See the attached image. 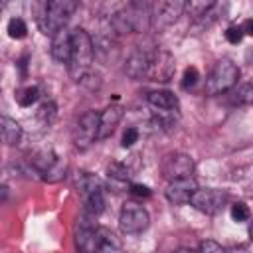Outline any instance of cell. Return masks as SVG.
I'll return each instance as SVG.
<instances>
[{
    "instance_id": "6da1fadb",
    "label": "cell",
    "mask_w": 253,
    "mask_h": 253,
    "mask_svg": "<svg viewBox=\"0 0 253 253\" xmlns=\"http://www.w3.org/2000/svg\"><path fill=\"white\" fill-rule=\"evenodd\" d=\"M111 28L125 34H140L152 28V4L148 2H128L125 8L117 10L111 16Z\"/></svg>"
},
{
    "instance_id": "7a4b0ae2",
    "label": "cell",
    "mask_w": 253,
    "mask_h": 253,
    "mask_svg": "<svg viewBox=\"0 0 253 253\" xmlns=\"http://www.w3.org/2000/svg\"><path fill=\"white\" fill-rule=\"evenodd\" d=\"M93 59H95L93 38L83 28H75L73 30V53L67 63V71H69L71 79L81 81L83 75H87L91 71Z\"/></svg>"
},
{
    "instance_id": "3957f363",
    "label": "cell",
    "mask_w": 253,
    "mask_h": 253,
    "mask_svg": "<svg viewBox=\"0 0 253 253\" xmlns=\"http://www.w3.org/2000/svg\"><path fill=\"white\" fill-rule=\"evenodd\" d=\"M75 10H77L75 0H51V2H47L43 6L42 16L38 18V26H40L42 34L53 38L55 34L65 30V26L71 20Z\"/></svg>"
},
{
    "instance_id": "277c9868",
    "label": "cell",
    "mask_w": 253,
    "mask_h": 253,
    "mask_svg": "<svg viewBox=\"0 0 253 253\" xmlns=\"http://www.w3.org/2000/svg\"><path fill=\"white\" fill-rule=\"evenodd\" d=\"M237 79H239V67L231 59L223 57V59L215 61V65L211 67V71L206 79V85H204V93L206 95H221V93L233 89Z\"/></svg>"
},
{
    "instance_id": "5b68a950",
    "label": "cell",
    "mask_w": 253,
    "mask_h": 253,
    "mask_svg": "<svg viewBox=\"0 0 253 253\" xmlns=\"http://www.w3.org/2000/svg\"><path fill=\"white\" fill-rule=\"evenodd\" d=\"M32 170L43 180V182H59L67 174V164L53 152V150H38L30 158Z\"/></svg>"
},
{
    "instance_id": "8992f818",
    "label": "cell",
    "mask_w": 253,
    "mask_h": 253,
    "mask_svg": "<svg viewBox=\"0 0 253 253\" xmlns=\"http://www.w3.org/2000/svg\"><path fill=\"white\" fill-rule=\"evenodd\" d=\"M99 115L97 111H87L79 117L73 126V144L77 150H87L99 138Z\"/></svg>"
},
{
    "instance_id": "52a82bcc",
    "label": "cell",
    "mask_w": 253,
    "mask_h": 253,
    "mask_svg": "<svg viewBox=\"0 0 253 253\" xmlns=\"http://www.w3.org/2000/svg\"><path fill=\"white\" fill-rule=\"evenodd\" d=\"M229 196L225 190H217V188H198L194 192V196L190 198V206L196 208L202 213L208 215H215L223 210V206L227 204Z\"/></svg>"
},
{
    "instance_id": "ba28073f",
    "label": "cell",
    "mask_w": 253,
    "mask_h": 253,
    "mask_svg": "<svg viewBox=\"0 0 253 253\" xmlns=\"http://www.w3.org/2000/svg\"><path fill=\"white\" fill-rule=\"evenodd\" d=\"M194 160L186 152H168L160 162V172L168 182L192 178L194 172Z\"/></svg>"
},
{
    "instance_id": "9c48e42d",
    "label": "cell",
    "mask_w": 253,
    "mask_h": 253,
    "mask_svg": "<svg viewBox=\"0 0 253 253\" xmlns=\"http://www.w3.org/2000/svg\"><path fill=\"white\" fill-rule=\"evenodd\" d=\"M150 223V215L148 211L134 204V202H126L119 213V229L126 235H134V233H142Z\"/></svg>"
},
{
    "instance_id": "30bf717a",
    "label": "cell",
    "mask_w": 253,
    "mask_h": 253,
    "mask_svg": "<svg viewBox=\"0 0 253 253\" xmlns=\"http://www.w3.org/2000/svg\"><path fill=\"white\" fill-rule=\"evenodd\" d=\"M95 215L83 211L77 217L75 225V247L79 253H95L99 249V239H97V223L93 221Z\"/></svg>"
},
{
    "instance_id": "8fae6325",
    "label": "cell",
    "mask_w": 253,
    "mask_h": 253,
    "mask_svg": "<svg viewBox=\"0 0 253 253\" xmlns=\"http://www.w3.org/2000/svg\"><path fill=\"white\" fill-rule=\"evenodd\" d=\"M186 10L184 0H160L152 4V28L156 32H162L170 28Z\"/></svg>"
},
{
    "instance_id": "7c38bea8",
    "label": "cell",
    "mask_w": 253,
    "mask_h": 253,
    "mask_svg": "<svg viewBox=\"0 0 253 253\" xmlns=\"http://www.w3.org/2000/svg\"><path fill=\"white\" fill-rule=\"evenodd\" d=\"M176 71V61L174 55L168 49H154L152 53V61H150V71H148V79L156 81V83H166L174 77Z\"/></svg>"
},
{
    "instance_id": "4fadbf2b",
    "label": "cell",
    "mask_w": 253,
    "mask_h": 253,
    "mask_svg": "<svg viewBox=\"0 0 253 253\" xmlns=\"http://www.w3.org/2000/svg\"><path fill=\"white\" fill-rule=\"evenodd\" d=\"M152 53H154V49H146V47L138 45V47L126 57L125 73H126L130 79H142V77H148L150 61H152Z\"/></svg>"
},
{
    "instance_id": "5bb4252c",
    "label": "cell",
    "mask_w": 253,
    "mask_h": 253,
    "mask_svg": "<svg viewBox=\"0 0 253 253\" xmlns=\"http://www.w3.org/2000/svg\"><path fill=\"white\" fill-rule=\"evenodd\" d=\"M198 190V184L194 178H184V180H174L166 186V200L174 206H182V204H190V198L194 196V192Z\"/></svg>"
},
{
    "instance_id": "9a60e30c",
    "label": "cell",
    "mask_w": 253,
    "mask_h": 253,
    "mask_svg": "<svg viewBox=\"0 0 253 253\" xmlns=\"http://www.w3.org/2000/svg\"><path fill=\"white\" fill-rule=\"evenodd\" d=\"M73 53V32L69 30H61L59 34H55L51 38V57L57 63H69Z\"/></svg>"
},
{
    "instance_id": "2e32d148",
    "label": "cell",
    "mask_w": 253,
    "mask_h": 253,
    "mask_svg": "<svg viewBox=\"0 0 253 253\" xmlns=\"http://www.w3.org/2000/svg\"><path fill=\"white\" fill-rule=\"evenodd\" d=\"M146 101H148V105H150L156 113H176L178 107H180L178 97H176L172 91H166V89L150 91V93L146 95Z\"/></svg>"
},
{
    "instance_id": "e0dca14e",
    "label": "cell",
    "mask_w": 253,
    "mask_h": 253,
    "mask_svg": "<svg viewBox=\"0 0 253 253\" xmlns=\"http://www.w3.org/2000/svg\"><path fill=\"white\" fill-rule=\"evenodd\" d=\"M121 119H123V107L121 105H109L99 115V138L111 136Z\"/></svg>"
},
{
    "instance_id": "ac0fdd59",
    "label": "cell",
    "mask_w": 253,
    "mask_h": 253,
    "mask_svg": "<svg viewBox=\"0 0 253 253\" xmlns=\"http://www.w3.org/2000/svg\"><path fill=\"white\" fill-rule=\"evenodd\" d=\"M0 126H2V140H4V144L6 146H16L18 142H20V138H22V126H20V123H16L14 119H10V117H2V121H0Z\"/></svg>"
},
{
    "instance_id": "d6986e66",
    "label": "cell",
    "mask_w": 253,
    "mask_h": 253,
    "mask_svg": "<svg viewBox=\"0 0 253 253\" xmlns=\"http://www.w3.org/2000/svg\"><path fill=\"white\" fill-rule=\"evenodd\" d=\"M225 12H227V4H225V2H223V4L213 2V4L210 6V10H208L202 18H198V20L194 22V26H196V28H200V30L210 28V26H213L221 16H225Z\"/></svg>"
},
{
    "instance_id": "ffe728a7",
    "label": "cell",
    "mask_w": 253,
    "mask_h": 253,
    "mask_svg": "<svg viewBox=\"0 0 253 253\" xmlns=\"http://www.w3.org/2000/svg\"><path fill=\"white\" fill-rule=\"evenodd\" d=\"M75 184H77V188L81 190V194H83L85 198L91 196V194L103 192V182H101L95 174H91V172H79Z\"/></svg>"
},
{
    "instance_id": "44dd1931",
    "label": "cell",
    "mask_w": 253,
    "mask_h": 253,
    "mask_svg": "<svg viewBox=\"0 0 253 253\" xmlns=\"http://www.w3.org/2000/svg\"><path fill=\"white\" fill-rule=\"evenodd\" d=\"M97 239H99V249H97L99 253H117L121 249V241L107 227H99L97 229Z\"/></svg>"
},
{
    "instance_id": "7402d4cb",
    "label": "cell",
    "mask_w": 253,
    "mask_h": 253,
    "mask_svg": "<svg viewBox=\"0 0 253 253\" xmlns=\"http://www.w3.org/2000/svg\"><path fill=\"white\" fill-rule=\"evenodd\" d=\"M93 45H95V57H99L101 61H109V57L113 55V51H117L115 47V42L107 36H99L93 40Z\"/></svg>"
},
{
    "instance_id": "603a6c76",
    "label": "cell",
    "mask_w": 253,
    "mask_h": 253,
    "mask_svg": "<svg viewBox=\"0 0 253 253\" xmlns=\"http://www.w3.org/2000/svg\"><path fill=\"white\" fill-rule=\"evenodd\" d=\"M55 117H57V105L53 101L42 103L40 109H38V113H36V119H38V123L42 126H49L55 121Z\"/></svg>"
},
{
    "instance_id": "cb8c5ba5",
    "label": "cell",
    "mask_w": 253,
    "mask_h": 253,
    "mask_svg": "<svg viewBox=\"0 0 253 253\" xmlns=\"http://www.w3.org/2000/svg\"><path fill=\"white\" fill-rule=\"evenodd\" d=\"M40 99V89L36 85H30V87H24L16 93V101L20 107H32L36 101Z\"/></svg>"
},
{
    "instance_id": "d4e9b609",
    "label": "cell",
    "mask_w": 253,
    "mask_h": 253,
    "mask_svg": "<svg viewBox=\"0 0 253 253\" xmlns=\"http://www.w3.org/2000/svg\"><path fill=\"white\" fill-rule=\"evenodd\" d=\"M105 210V198H103V192H97V194H91L85 198V211L91 213V215H99L103 213Z\"/></svg>"
},
{
    "instance_id": "484cf974",
    "label": "cell",
    "mask_w": 253,
    "mask_h": 253,
    "mask_svg": "<svg viewBox=\"0 0 253 253\" xmlns=\"http://www.w3.org/2000/svg\"><path fill=\"white\" fill-rule=\"evenodd\" d=\"M26 34H28V26L22 18H12L8 22V36L12 40H22V38H26Z\"/></svg>"
},
{
    "instance_id": "4316f807",
    "label": "cell",
    "mask_w": 253,
    "mask_h": 253,
    "mask_svg": "<svg viewBox=\"0 0 253 253\" xmlns=\"http://www.w3.org/2000/svg\"><path fill=\"white\" fill-rule=\"evenodd\" d=\"M107 174L111 180H117V182H126L128 180V168L123 164V162H111L107 166Z\"/></svg>"
},
{
    "instance_id": "83f0119b",
    "label": "cell",
    "mask_w": 253,
    "mask_h": 253,
    "mask_svg": "<svg viewBox=\"0 0 253 253\" xmlns=\"http://www.w3.org/2000/svg\"><path fill=\"white\" fill-rule=\"evenodd\" d=\"M229 213H231V219H233V221H247V219L251 217L249 206H247L245 202H235V204H231Z\"/></svg>"
},
{
    "instance_id": "f1b7e54d",
    "label": "cell",
    "mask_w": 253,
    "mask_h": 253,
    "mask_svg": "<svg viewBox=\"0 0 253 253\" xmlns=\"http://www.w3.org/2000/svg\"><path fill=\"white\" fill-rule=\"evenodd\" d=\"M213 2H186V10L190 12V16H192V20L196 22L198 18H202L208 10H210V6H211Z\"/></svg>"
},
{
    "instance_id": "f546056e",
    "label": "cell",
    "mask_w": 253,
    "mask_h": 253,
    "mask_svg": "<svg viewBox=\"0 0 253 253\" xmlns=\"http://www.w3.org/2000/svg\"><path fill=\"white\" fill-rule=\"evenodd\" d=\"M198 79H200V73H198V69L196 67H186L184 69V75H182V81H180V85H182V89H192L196 83H198Z\"/></svg>"
},
{
    "instance_id": "4dcf8cb0",
    "label": "cell",
    "mask_w": 253,
    "mask_h": 253,
    "mask_svg": "<svg viewBox=\"0 0 253 253\" xmlns=\"http://www.w3.org/2000/svg\"><path fill=\"white\" fill-rule=\"evenodd\" d=\"M198 253H227V251H225L217 241H213V239H204V241L200 243Z\"/></svg>"
},
{
    "instance_id": "1f68e13d",
    "label": "cell",
    "mask_w": 253,
    "mask_h": 253,
    "mask_svg": "<svg viewBox=\"0 0 253 253\" xmlns=\"http://www.w3.org/2000/svg\"><path fill=\"white\" fill-rule=\"evenodd\" d=\"M237 103H243V105H253V81L243 85L239 91H237Z\"/></svg>"
},
{
    "instance_id": "d6a6232c",
    "label": "cell",
    "mask_w": 253,
    "mask_h": 253,
    "mask_svg": "<svg viewBox=\"0 0 253 253\" xmlns=\"http://www.w3.org/2000/svg\"><path fill=\"white\" fill-rule=\"evenodd\" d=\"M243 30H241V26H229L227 30H225V40L229 42V43H239L241 40H243Z\"/></svg>"
},
{
    "instance_id": "836d02e7",
    "label": "cell",
    "mask_w": 253,
    "mask_h": 253,
    "mask_svg": "<svg viewBox=\"0 0 253 253\" xmlns=\"http://www.w3.org/2000/svg\"><path fill=\"white\" fill-rule=\"evenodd\" d=\"M79 83H81V85H85L89 91H95V89H99V87H101V77H99L97 73L89 71L87 75H83V79H81Z\"/></svg>"
},
{
    "instance_id": "e575fe53",
    "label": "cell",
    "mask_w": 253,
    "mask_h": 253,
    "mask_svg": "<svg viewBox=\"0 0 253 253\" xmlns=\"http://www.w3.org/2000/svg\"><path fill=\"white\" fill-rule=\"evenodd\" d=\"M136 140H138V130H136L134 126H128V128L123 132V140H121V144H123V148H130Z\"/></svg>"
},
{
    "instance_id": "d590c367",
    "label": "cell",
    "mask_w": 253,
    "mask_h": 253,
    "mask_svg": "<svg viewBox=\"0 0 253 253\" xmlns=\"http://www.w3.org/2000/svg\"><path fill=\"white\" fill-rule=\"evenodd\" d=\"M134 198H150V188L144 186V184H130V190H128Z\"/></svg>"
},
{
    "instance_id": "8d00e7d4",
    "label": "cell",
    "mask_w": 253,
    "mask_h": 253,
    "mask_svg": "<svg viewBox=\"0 0 253 253\" xmlns=\"http://www.w3.org/2000/svg\"><path fill=\"white\" fill-rule=\"evenodd\" d=\"M241 30H243V34H245V36H253V18L245 20V22L241 24Z\"/></svg>"
},
{
    "instance_id": "74e56055",
    "label": "cell",
    "mask_w": 253,
    "mask_h": 253,
    "mask_svg": "<svg viewBox=\"0 0 253 253\" xmlns=\"http://www.w3.org/2000/svg\"><path fill=\"white\" fill-rule=\"evenodd\" d=\"M227 253H247V249L243 247V245H233V247H229V249H225Z\"/></svg>"
},
{
    "instance_id": "f35d334b",
    "label": "cell",
    "mask_w": 253,
    "mask_h": 253,
    "mask_svg": "<svg viewBox=\"0 0 253 253\" xmlns=\"http://www.w3.org/2000/svg\"><path fill=\"white\" fill-rule=\"evenodd\" d=\"M174 253H198V251H194V249H190V247H178Z\"/></svg>"
},
{
    "instance_id": "ab89813d",
    "label": "cell",
    "mask_w": 253,
    "mask_h": 253,
    "mask_svg": "<svg viewBox=\"0 0 253 253\" xmlns=\"http://www.w3.org/2000/svg\"><path fill=\"white\" fill-rule=\"evenodd\" d=\"M249 237H251V241H253V219H251V223H249Z\"/></svg>"
}]
</instances>
